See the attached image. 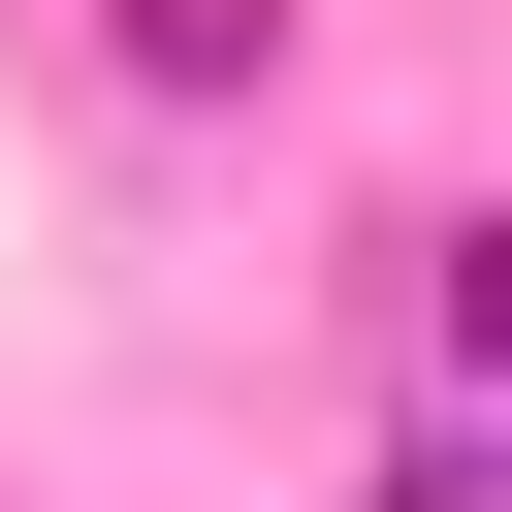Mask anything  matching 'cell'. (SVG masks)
<instances>
[{"label":"cell","mask_w":512,"mask_h":512,"mask_svg":"<svg viewBox=\"0 0 512 512\" xmlns=\"http://www.w3.org/2000/svg\"><path fill=\"white\" fill-rule=\"evenodd\" d=\"M128 64H160V96H224V64H288V0H128Z\"/></svg>","instance_id":"obj_1"}]
</instances>
